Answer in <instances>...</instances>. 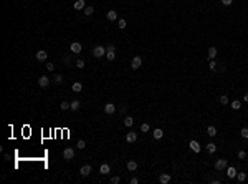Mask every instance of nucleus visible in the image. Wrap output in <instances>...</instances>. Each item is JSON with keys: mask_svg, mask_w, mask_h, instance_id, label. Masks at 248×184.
Listing matches in <instances>:
<instances>
[{"mask_svg": "<svg viewBox=\"0 0 248 184\" xmlns=\"http://www.w3.org/2000/svg\"><path fill=\"white\" fill-rule=\"evenodd\" d=\"M70 109H73V111H78V109H79V101H78V100L71 101V103H70Z\"/></svg>", "mask_w": 248, "mask_h": 184, "instance_id": "nucleus-20", "label": "nucleus"}, {"mask_svg": "<svg viewBox=\"0 0 248 184\" xmlns=\"http://www.w3.org/2000/svg\"><path fill=\"white\" fill-rule=\"evenodd\" d=\"M111 182H113V184H119V182H121V177L116 176V177H113V179H111Z\"/></svg>", "mask_w": 248, "mask_h": 184, "instance_id": "nucleus-39", "label": "nucleus"}, {"mask_svg": "<svg viewBox=\"0 0 248 184\" xmlns=\"http://www.w3.org/2000/svg\"><path fill=\"white\" fill-rule=\"evenodd\" d=\"M141 131L142 133H147L149 131V125H147V123H142V125H141Z\"/></svg>", "mask_w": 248, "mask_h": 184, "instance_id": "nucleus-36", "label": "nucleus"}, {"mask_svg": "<svg viewBox=\"0 0 248 184\" xmlns=\"http://www.w3.org/2000/svg\"><path fill=\"white\" fill-rule=\"evenodd\" d=\"M91 171H93L91 164H84V166H81V169H79V174H81V176H89Z\"/></svg>", "mask_w": 248, "mask_h": 184, "instance_id": "nucleus-5", "label": "nucleus"}, {"mask_svg": "<svg viewBox=\"0 0 248 184\" xmlns=\"http://www.w3.org/2000/svg\"><path fill=\"white\" fill-rule=\"evenodd\" d=\"M109 171H111V166H109L108 163H103L101 166H99V173H101V174H108Z\"/></svg>", "mask_w": 248, "mask_h": 184, "instance_id": "nucleus-12", "label": "nucleus"}, {"mask_svg": "<svg viewBox=\"0 0 248 184\" xmlns=\"http://www.w3.org/2000/svg\"><path fill=\"white\" fill-rule=\"evenodd\" d=\"M232 2H233V0H222L223 5H232Z\"/></svg>", "mask_w": 248, "mask_h": 184, "instance_id": "nucleus-42", "label": "nucleus"}, {"mask_svg": "<svg viewBox=\"0 0 248 184\" xmlns=\"http://www.w3.org/2000/svg\"><path fill=\"white\" fill-rule=\"evenodd\" d=\"M55 83H58V85L63 83V76H61V75H56V76H55Z\"/></svg>", "mask_w": 248, "mask_h": 184, "instance_id": "nucleus-37", "label": "nucleus"}, {"mask_svg": "<svg viewBox=\"0 0 248 184\" xmlns=\"http://www.w3.org/2000/svg\"><path fill=\"white\" fill-rule=\"evenodd\" d=\"M152 136L156 138V139H160V138L164 136V131L160 130V128H156V130H154V133H152Z\"/></svg>", "mask_w": 248, "mask_h": 184, "instance_id": "nucleus-17", "label": "nucleus"}, {"mask_svg": "<svg viewBox=\"0 0 248 184\" xmlns=\"http://www.w3.org/2000/svg\"><path fill=\"white\" fill-rule=\"evenodd\" d=\"M106 52H116V47L114 45H108L106 47Z\"/></svg>", "mask_w": 248, "mask_h": 184, "instance_id": "nucleus-40", "label": "nucleus"}, {"mask_svg": "<svg viewBox=\"0 0 248 184\" xmlns=\"http://www.w3.org/2000/svg\"><path fill=\"white\" fill-rule=\"evenodd\" d=\"M142 66V58L141 57H134L132 58V63H131V68L132 70H137V68H141Z\"/></svg>", "mask_w": 248, "mask_h": 184, "instance_id": "nucleus-4", "label": "nucleus"}, {"mask_svg": "<svg viewBox=\"0 0 248 184\" xmlns=\"http://www.w3.org/2000/svg\"><path fill=\"white\" fill-rule=\"evenodd\" d=\"M73 158H74V149H73V148H65V149H63V159H66V161H71Z\"/></svg>", "mask_w": 248, "mask_h": 184, "instance_id": "nucleus-3", "label": "nucleus"}, {"mask_svg": "<svg viewBox=\"0 0 248 184\" xmlns=\"http://www.w3.org/2000/svg\"><path fill=\"white\" fill-rule=\"evenodd\" d=\"M237 179H238L240 182H243V181L246 179V174H245V173H238V174H237Z\"/></svg>", "mask_w": 248, "mask_h": 184, "instance_id": "nucleus-30", "label": "nucleus"}, {"mask_svg": "<svg viewBox=\"0 0 248 184\" xmlns=\"http://www.w3.org/2000/svg\"><path fill=\"white\" fill-rule=\"evenodd\" d=\"M71 88H73V91H74V93H79V91L83 90V85L79 83V81H76V83H73V86H71Z\"/></svg>", "mask_w": 248, "mask_h": 184, "instance_id": "nucleus-19", "label": "nucleus"}, {"mask_svg": "<svg viewBox=\"0 0 248 184\" xmlns=\"http://www.w3.org/2000/svg\"><path fill=\"white\" fill-rule=\"evenodd\" d=\"M207 151L210 153V154H213V153L217 151V146H215L213 143H208V144H207Z\"/></svg>", "mask_w": 248, "mask_h": 184, "instance_id": "nucleus-23", "label": "nucleus"}, {"mask_svg": "<svg viewBox=\"0 0 248 184\" xmlns=\"http://www.w3.org/2000/svg\"><path fill=\"white\" fill-rule=\"evenodd\" d=\"M73 7H74V10H84L86 8V2L84 0H76V2L73 3Z\"/></svg>", "mask_w": 248, "mask_h": 184, "instance_id": "nucleus-7", "label": "nucleus"}, {"mask_svg": "<svg viewBox=\"0 0 248 184\" xmlns=\"http://www.w3.org/2000/svg\"><path fill=\"white\" fill-rule=\"evenodd\" d=\"M104 53H108V52H106V47H103V45H98V47H94V50H93V55H94L96 58H101Z\"/></svg>", "mask_w": 248, "mask_h": 184, "instance_id": "nucleus-1", "label": "nucleus"}, {"mask_svg": "<svg viewBox=\"0 0 248 184\" xmlns=\"http://www.w3.org/2000/svg\"><path fill=\"white\" fill-rule=\"evenodd\" d=\"M243 100H245V101L248 103V93H245V96H243Z\"/></svg>", "mask_w": 248, "mask_h": 184, "instance_id": "nucleus-44", "label": "nucleus"}, {"mask_svg": "<svg viewBox=\"0 0 248 184\" xmlns=\"http://www.w3.org/2000/svg\"><path fill=\"white\" fill-rule=\"evenodd\" d=\"M70 48H71V53H76V55L81 53V43H78V42H73Z\"/></svg>", "mask_w": 248, "mask_h": 184, "instance_id": "nucleus-8", "label": "nucleus"}, {"mask_svg": "<svg viewBox=\"0 0 248 184\" xmlns=\"http://www.w3.org/2000/svg\"><path fill=\"white\" fill-rule=\"evenodd\" d=\"M220 103H222V105H228V96L227 95H222L220 96Z\"/></svg>", "mask_w": 248, "mask_h": 184, "instance_id": "nucleus-32", "label": "nucleus"}, {"mask_svg": "<svg viewBox=\"0 0 248 184\" xmlns=\"http://www.w3.org/2000/svg\"><path fill=\"white\" fill-rule=\"evenodd\" d=\"M114 111H116V105H114V103H106V105H104V113L113 114Z\"/></svg>", "mask_w": 248, "mask_h": 184, "instance_id": "nucleus-6", "label": "nucleus"}, {"mask_svg": "<svg viewBox=\"0 0 248 184\" xmlns=\"http://www.w3.org/2000/svg\"><path fill=\"white\" fill-rule=\"evenodd\" d=\"M127 169L129 171H136L137 169V163L136 161H127Z\"/></svg>", "mask_w": 248, "mask_h": 184, "instance_id": "nucleus-22", "label": "nucleus"}, {"mask_svg": "<svg viewBox=\"0 0 248 184\" xmlns=\"http://www.w3.org/2000/svg\"><path fill=\"white\" fill-rule=\"evenodd\" d=\"M237 174H238V173H237V169H235V168H228V166H227V176L230 177V179H233Z\"/></svg>", "mask_w": 248, "mask_h": 184, "instance_id": "nucleus-15", "label": "nucleus"}, {"mask_svg": "<svg viewBox=\"0 0 248 184\" xmlns=\"http://www.w3.org/2000/svg\"><path fill=\"white\" fill-rule=\"evenodd\" d=\"M227 166H228V161H227V159H217V161H215V169H217V171L227 169Z\"/></svg>", "mask_w": 248, "mask_h": 184, "instance_id": "nucleus-2", "label": "nucleus"}, {"mask_svg": "<svg viewBox=\"0 0 248 184\" xmlns=\"http://www.w3.org/2000/svg\"><path fill=\"white\" fill-rule=\"evenodd\" d=\"M48 83H50V78H48V76H45V75H43V76H40V78H38V85H40L41 88L48 86Z\"/></svg>", "mask_w": 248, "mask_h": 184, "instance_id": "nucleus-10", "label": "nucleus"}, {"mask_svg": "<svg viewBox=\"0 0 248 184\" xmlns=\"http://www.w3.org/2000/svg\"><path fill=\"white\" fill-rule=\"evenodd\" d=\"M46 70L53 71V70H55V65H53V63H48V65H46Z\"/></svg>", "mask_w": 248, "mask_h": 184, "instance_id": "nucleus-41", "label": "nucleus"}, {"mask_svg": "<svg viewBox=\"0 0 248 184\" xmlns=\"http://www.w3.org/2000/svg\"><path fill=\"white\" fill-rule=\"evenodd\" d=\"M217 66H218V65H217V61H215V60H210V63H208V68L212 70V71H215V70H217Z\"/></svg>", "mask_w": 248, "mask_h": 184, "instance_id": "nucleus-27", "label": "nucleus"}, {"mask_svg": "<svg viewBox=\"0 0 248 184\" xmlns=\"http://www.w3.org/2000/svg\"><path fill=\"white\" fill-rule=\"evenodd\" d=\"M238 159H246V153L245 151H238Z\"/></svg>", "mask_w": 248, "mask_h": 184, "instance_id": "nucleus-38", "label": "nucleus"}, {"mask_svg": "<svg viewBox=\"0 0 248 184\" xmlns=\"http://www.w3.org/2000/svg\"><path fill=\"white\" fill-rule=\"evenodd\" d=\"M189 146H190V149H192V151H195V153H200V144H198L195 139H194V141H190V143H189Z\"/></svg>", "mask_w": 248, "mask_h": 184, "instance_id": "nucleus-14", "label": "nucleus"}, {"mask_svg": "<svg viewBox=\"0 0 248 184\" xmlns=\"http://www.w3.org/2000/svg\"><path fill=\"white\" fill-rule=\"evenodd\" d=\"M207 133H208V136H210V138L217 136V130H215V126H208V128H207Z\"/></svg>", "mask_w": 248, "mask_h": 184, "instance_id": "nucleus-21", "label": "nucleus"}, {"mask_svg": "<svg viewBox=\"0 0 248 184\" xmlns=\"http://www.w3.org/2000/svg\"><path fill=\"white\" fill-rule=\"evenodd\" d=\"M76 68H84V60H76Z\"/></svg>", "mask_w": 248, "mask_h": 184, "instance_id": "nucleus-34", "label": "nucleus"}, {"mask_svg": "<svg viewBox=\"0 0 248 184\" xmlns=\"http://www.w3.org/2000/svg\"><path fill=\"white\" fill-rule=\"evenodd\" d=\"M137 182H139L137 177H132V179H131V184H137Z\"/></svg>", "mask_w": 248, "mask_h": 184, "instance_id": "nucleus-43", "label": "nucleus"}, {"mask_svg": "<svg viewBox=\"0 0 248 184\" xmlns=\"http://www.w3.org/2000/svg\"><path fill=\"white\" fill-rule=\"evenodd\" d=\"M60 108L63 109V111H65V109H70V103H68V101H63V103L60 105Z\"/></svg>", "mask_w": 248, "mask_h": 184, "instance_id": "nucleus-35", "label": "nucleus"}, {"mask_svg": "<svg viewBox=\"0 0 248 184\" xmlns=\"http://www.w3.org/2000/svg\"><path fill=\"white\" fill-rule=\"evenodd\" d=\"M169 181H170V174H169V173L160 174V177H159V182H160V184H167Z\"/></svg>", "mask_w": 248, "mask_h": 184, "instance_id": "nucleus-13", "label": "nucleus"}, {"mask_svg": "<svg viewBox=\"0 0 248 184\" xmlns=\"http://www.w3.org/2000/svg\"><path fill=\"white\" fill-rule=\"evenodd\" d=\"M126 141H127V143H136V141H137V134L132 133V131H129L126 134Z\"/></svg>", "mask_w": 248, "mask_h": 184, "instance_id": "nucleus-9", "label": "nucleus"}, {"mask_svg": "<svg viewBox=\"0 0 248 184\" xmlns=\"http://www.w3.org/2000/svg\"><path fill=\"white\" fill-rule=\"evenodd\" d=\"M76 148H78V149H84V148H86V143H84V139H79V141H78Z\"/></svg>", "mask_w": 248, "mask_h": 184, "instance_id": "nucleus-29", "label": "nucleus"}, {"mask_svg": "<svg viewBox=\"0 0 248 184\" xmlns=\"http://www.w3.org/2000/svg\"><path fill=\"white\" fill-rule=\"evenodd\" d=\"M106 58H108L109 61H114V58H116V53H114V52H108V53H106Z\"/></svg>", "mask_w": 248, "mask_h": 184, "instance_id": "nucleus-28", "label": "nucleus"}, {"mask_svg": "<svg viewBox=\"0 0 248 184\" xmlns=\"http://www.w3.org/2000/svg\"><path fill=\"white\" fill-rule=\"evenodd\" d=\"M230 106H232V108L235 109V111H237V109H240V108H241V103H240L238 100H233V101H232V105H230Z\"/></svg>", "mask_w": 248, "mask_h": 184, "instance_id": "nucleus-24", "label": "nucleus"}, {"mask_svg": "<svg viewBox=\"0 0 248 184\" xmlns=\"http://www.w3.org/2000/svg\"><path fill=\"white\" fill-rule=\"evenodd\" d=\"M240 134H241V138H248V128H241V131H240Z\"/></svg>", "mask_w": 248, "mask_h": 184, "instance_id": "nucleus-33", "label": "nucleus"}, {"mask_svg": "<svg viewBox=\"0 0 248 184\" xmlns=\"http://www.w3.org/2000/svg\"><path fill=\"white\" fill-rule=\"evenodd\" d=\"M124 125H126L127 128H131V126L134 125V119L131 118V116H127V118H124Z\"/></svg>", "mask_w": 248, "mask_h": 184, "instance_id": "nucleus-25", "label": "nucleus"}, {"mask_svg": "<svg viewBox=\"0 0 248 184\" xmlns=\"http://www.w3.org/2000/svg\"><path fill=\"white\" fill-rule=\"evenodd\" d=\"M46 57H48V53L45 50H38V52H36V60H38V61H45Z\"/></svg>", "mask_w": 248, "mask_h": 184, "instance_id": "nucleus-11", "label": "nucleus"}, {"mask_svg": "<svg viewBox=\"0 0 248 184\" xmlns=\"http://www.w3.org/2000/svg\"><path fill=\"white\" fill-rule=\"evenodd\" d=\"M106 17H108V20H109V22H114L116 18H117V13H116V10H109L108 13H106Z\"/></svg>", "mask_w": 248, "mask_h": 184, "instance_id": "nucleus-16", "label": "nucleus"}, {"mask_svg": "<svg viewBox=\"0 0 248 184\" xmlns=\"http://www.w3.org/2000/svg\"><path fill=\"white\" fill-rule=\"evenodd\" d=\"M217 57V48L215 47H210L208 48V60H213Z\"/></svg>", "mask_w": 248, "mask_h": 184, "instance_id": "nucleus-18", "label": "nucleus"}, {"mask_svg": "<svg viewBox=\"0 0 248 184\" xmlns=\"http://www.w3.org/2000/svg\"><path fill=\"white\" fill-rule=\"evenodd\" d=\"M117 27H119L121 30H124V28H126V20H124V18H121V20L117 22Z\"/></svg>", "mask_w": 248, "mask_h": 184, "instance_id": "nucleus-31", "label": "nucleus"}, {"mask_svg": "<svg viewBox=\"0 0 248 184\" xmlns=\"http://www.w3.org/2000/svg\"><path fill=\"white\" fill-rule=\"evenodd\" d=\"M83 12H84V15H88V17H89V15H93V13H94V8H93L91 5H89V7H86Z\"/></svg>", "mask_w": 248, "mask_h": 184, "instance_id": "nucleus-26", "label": "nucleus"}]
</instances>
